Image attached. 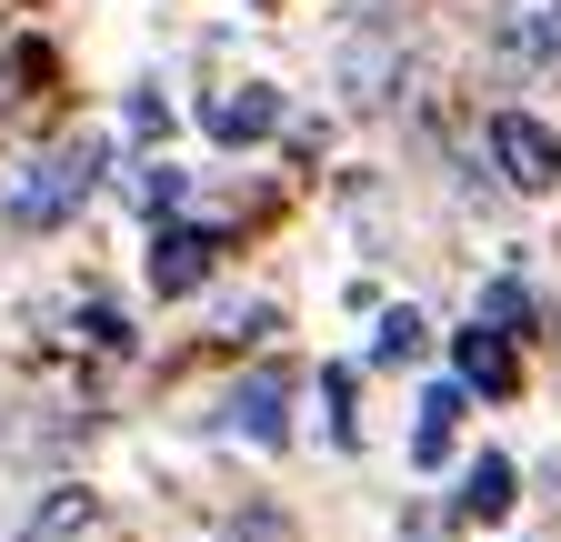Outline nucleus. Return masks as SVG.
<instances>
[{
  "mask_svg": "<svg viewBox=\"0 0 561 542\" xmlns=\"http://www.w3.org/2000/svg\"><path fill=\"white\" fill-rule=\"evenodd\" d=\"M321 392H331V442H362V422H351V372H331Z\"/></svg>",
  "mask_w": 561,
  "mask_h": 542,
  "instance_id": "obj_13",
  "label": "nucleus"
},
{
  "mask_svg": "<svg viewBox=\"0 0 561 542\" xmlns=\"http://www.w3.org/2000/svg\"><path fill=\"white\" fill-rule=\"evenodd\" d=\"M481 302H491V321H502V331H531V292H522V282H491Z\"/></svg>",
  "mask_w": 561,
  "mask_h": 542,
  "instance_id": "obj_10",
  "label": "nucleus"
},
{
  "mask_svg": "<svg viewBox=\"0 0 561 542\" xmlns=\"http://www.w3.org/2000/svg\"><path fill=\"white\" fill-rule=\"evenodd\" d=\"M421 342H432V321L401 302V312H381V331H371V362H421Z\"/></svg>",
  "mask_w": 561,
  "mask_h": 542,
  "instance_id": "obj_9",
  "label": "nucleus"
},
{
  "mask_svg": "<svg viewBox=\"0 0 561 542\" xmlns=\"http://www.w3.org/2000/svg\"><path fill=\"white\" fill-rule=\"evenodd\" d=\"M451 512H461V522H502V512H512V452H471Z\"/></svg>",
  "mask_w": 561,
  "mask_h": 542,
  "instance_id": "obj_5",
  "label": "nucleus"
},
{
  "mask_svg": "<svg viewBox=\"0 0 561 542\" xmlns=\"http://www.w3.org/2000/svg\"><path fill=\"white\" fill-rule=\"evenodd\" d=\"M491 151H502L512 191H551L561 181V131L531 121V111H491Z\"/></svg>",
  "mask_w": 561,
  "mask_h": 542,
  "instance_id": "obj_3",
  "label": "nucleus"
},
{
  "mask_svg": "<svg viewBox=\"0 0 561 542\" xmlns=\"http://www.w3.org/2000/svg\"><path fill=\"white\" fill-rule=\"evenodd\" d=\"M401 542H442V532H401Z\"/></svg>",
  "mask_w": 561,
  "mask_h": 542,
  "instance_id": "obj_14",
  "label": "nucleus"
},
{
  "mask_svg": "<svg viewBox=\"0 0 561 542\" xmlns=\"http://www.w3.org/2000/svg\"><path fill=\"white\" fill-rule=\"evenodd\" d=\"M201 121H210V142H261V131L280 121V101H271V91L251 81V91H221V101H210Z\"/></svg>",
  "mask_w": 561,
  "mask_h": 542,
  "instance_id": "obj_7",
  "label": "nucleus"
},
{
  "mask_svg": "<svg viewBox=\"0 0 561 542\" xmlns=\"http://www.w3.org/2000/svg\"><path fill=\"white\" fill-rule=\"evenodd\" d=\"M101 161H111V142H60V151L21 161L11 181H0V222H11V232H60L101 191Z\"/></svg>",
  "mask_w": 561,
  "mask_h": 542,
  "instance_id": "obj_1",
  "label": "nucleus"
},
{
  "mask_svg": "<svg viewBox=\"0 0 561 542\" xmlns=\"http://www.w3.org/2000/svg\"><path fill=\"white\" fill-rule=\"evenodd\" d=\"M451 422H461V382H432V392H421V422H411V462L421 472L451 452Z\"/></svg>",
  "mask_w": 561,
  "mask_h": 542,
  "instance_id": "obj_8",
  "label": "nucleus"
},
{
  "mask_svg": "<svg viewBox=\"0 0 561 542\" xmlns=\"http://www.w3.org/2000/svg\"><path fill=\"white\" fill-rule=\"evenodd\" d=\"M221 432L251 442V452H280L291 442V372H241L221 392Z\"/></svg>",
  "mask_w": 561,
  "mask_h": 542,
  "instance_id": "obj_2",
  "label": "nucleus"
},
{
  "mask_svg": "<svg viewBox=\"0 0 561 542\" xmlns=\"http://www.w3.org/2000/svg\"><path fill=\"white\" fill-rule=\"evenodd\" d=\"M70 522H91V503H81V493H60V503H50V512H41V522H31L21 542H60Z\"/></svg>",
  "mask_w": 561,
  "mask_h": 542,
  "instance_id": "obj_11",
  "label": "nucleus"
},
{
  "mask_svg": "<svg viewBox=\"0 0 561 542\" xmlns=\"http://www.w3.org/2000/svg\"><path fill=\"white\" fill-rule=\"evenodd\" d=\"M461 382H471V392H512V382H522V362H512V331L471 321V331H461Z\"/></svg>",
  "mask_w": 561,
  "mask_h": 542,
  "instance_id": "obj_6",
  "label": "nucleus"
},
{
  "mask_svg": "<svg viewBox=\"0 0 561 542\" xmlns=\"http://www.w3.org/2000/svg\"><path fill=\"white\" fill-rule=\"evenodd\" d=\"M140 212H181V171H171V161L140 171Z\"/></svg>",
  "mask_w": 561,
  "mask_h": 542,
  "instance_id": "obj_12",
  "label": "nucleus"
},
{
  "mask_svg": "<svg viewBox=\"0 0 561 542\" xmlns=\"http://www.w3.org/2000/svg\"><path fill=\"white\" fill-rule=\"evenodd\" d=\"M210 251H221V232H210V222H161V241H151V292H161V302L201 292Z\"/></svg>",
  "mask_w": 561,
  "mask_h": 542,
  "instance_id": "obj_4",
  "label": "nucleus"
}]
</instances>
